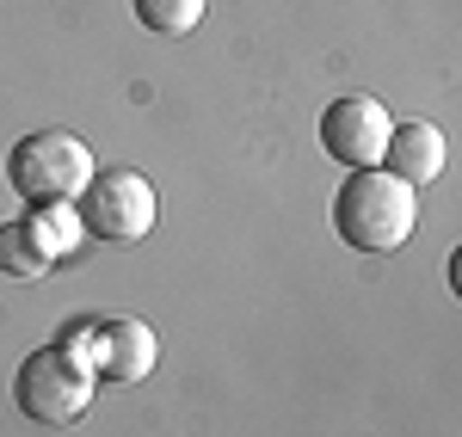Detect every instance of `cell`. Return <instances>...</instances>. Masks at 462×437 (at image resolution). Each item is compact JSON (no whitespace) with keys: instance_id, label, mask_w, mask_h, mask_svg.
<instances>
[{"instance_id":"cell-1","label":"cell","mask_w":462,"mask_h":437,"mask_svg":"<svg viewBox=\"0 0 462 437\" xmlns=\"http://www.w3.org/2000/svg\"><path fill=\"white\" fill-rule=\"evenodd\" d=\"M333 228L357 253H394L420 228V191L383 167H357L333 191Z\"/></svg>"},{"instance_id":"cell-2","label":"cell","mask_w":462,"mask_h":437,"mask_svg":"<svg viewBox=\"0 0 462 437\" xmlns=\"http://www.w3.org/2000/svg\"><path fill=\"white\" fill-rule=\"evenodd\" d=\"M93 173H99L93 148L80 136H69V130H32L6 154V185L25 204H74Z\"/></svg>"},{"instance_id":"cell-3","label":"cell","mask_w":462,"mask_h":437,"mask_svg":"<svg viewBox=\"0 0 462 437\" xmlns=\"http://www.w3.org/2000/svg\"><path fill=\"white\" fill-rule=\"evenodd\" d=\"M93 388H99L93 364L80 351H69L62 339L56 345H37L32 358H19V376H13V401L37 425H74L93 406Z\"/></svg>"},{"instance_id":"cell-4","label":"cell","mask_w":462,"mask_h":437,"mask_svg":"<svg viewBox=\"0 0 462 437\" xmlns=\"http://www.w3.org/2000/svg\"><path fill=\"white\" fill-rule=\"evenodd\" d=\"M74 216H80V234H93L106 247H136L161 216V197L136 167H99L87 191L74 197Z\"/></svg>"},{"instance_id":"cell-5","label":"cell","mask_w":462,"mask_h":437,"mask_svg":"<svg viewBox=\"0 0 462 437\" xmlns=\"http://www.w3.org/2000/svg\"><path fill=\"white\" fill-rule=\"evenodd\" d=\"M62 345L80 351L99 382H143L161 364V332L136 314H111V321H93L87 332H62Z\"/></svg>"},{"instance_id":"cell-6","label":"cell","mask_w":462,"mask_h":437,"mask_svg":"<svg viewBox=\"0 0 462 437\" xmlns=\"http://www.w3.org/2000/svg\"><path fill=\"white\" fill-rule=\"evenodd\" d=\"M394 117L383 99H370V93H346V99H333V105L320 111V148L357 173V167H383V142H389Z\"/></svg>"},{"instance_id":"cell-7","label":"cell","mask_w":462,"mask_h":437,"mask_svg":"<svg viewBox=\"0 0 462 437\" xmlns=\"http://www.w3.org/2000/svg\"><path fill=\"white\" fill-rule=\"evenodd\" d=\"M74 241H80L74 204H32V216L13 234H0V259L13 278H43L62 253H74Z\"/></svg>"},{"instance_id":"cell-8","label":"cell","mask_w":462,"mask_h":437,"mask_svg":"<svg viewBox=\"0 0 462 437\" xmlns=\"http://www.w3.org/2000/svg\"><path fill=\"white\" fill-rule=\"evenodd\" d=\"M444 167H450V142H444V130H438L431 117H407V123L389 130V142H383V173L407 179L413 191H426L431 179H444Z\"/></svg>"},{"instance_id":"cell-9","label":"cell","mask_w":462,"mask_h":437,"mask_svg":"<svg viewBox=\"0 0 462 437\" xmlns=\"http://www.w3.org/2000/svg\"><path fill=\"white\" fill-rule=\"evenodd\" d=\"M136 6V25L154 37H185L191 25H204V6L210 0H130Z\"/></svg>"}]
</instances>
